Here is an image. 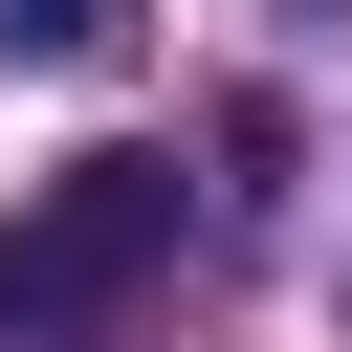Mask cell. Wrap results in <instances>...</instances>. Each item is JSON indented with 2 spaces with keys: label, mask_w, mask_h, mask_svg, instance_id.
Segmentation results:
<instances>
[{
  "label": "cell",
  "mask_w": 352,
  "mask_h": 352,
  "mask_svg": "<svg viewBox=\"0 0 352 352\" xmlns=\"http://www.w3.org/2000/svg\"><path fill=\"white\" fill-rule=\"evenodd\" d=\"M154 264H176V154H66L0 220V330H110Z\"/></svg>",
  "instance_id": "obj_1"
},
{
  "label": "cell",
  "mask_w": 352,
  "mask_h": 352,
  "mask_svg": "<svg viewBox=\"0 0 352 352\" xmlns=\"http://www.w3.org/2000/svg\"><path fill=\"white\" fill-rule=\"evenodd\" d=\"M132 22H154V0H0V66L88 88V66H132Z\"/></svg>",
  "instance_id": "obj_2"
},
{
  "label": "cell",
  "mask_w": 352,
  "mask_h": 352,
  "mask_svg": "<svg viewBox=\"0 0 352 352\" xmlns=\"http://www.w3.org/2000/svg\"><path fill=\"white\" fill-rule=\"evenodd\" d=\"M0 352H132V330H0Z\"/></svg>",
  "instance_id": "obj_3"
}]
</instances>
